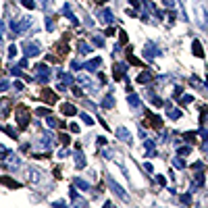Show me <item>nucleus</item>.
<instances>
[{"mask_svg": "<svg viewBox=\"0 0 208 208\" xmlns=\"http://www.w3.org/2000/svg\"><path fill=\"white\" fill-rule=\"evenodd\" d=\"M196 21L200 23L202 29H208V6L206 4H196Z\"/></svg>", "mask_w": 208, "mask_h": 208, "instance_id": "obj_2", "label": "nucleus"}, {"mask_svg": "<svg viewBox=\"0 0 208 208\" xmlns=\"http://www.w3.org/2000/svg\"><path fill=\"white\" fill-rule=\"evenodd\" d=\"M167 115L171 117V119H179V117H181V110H177V108H173L171 104L167 102Z\"/></svg>", "mask_w": 208, "mask_h": 208, "instance_id": "obj_18", "label": "nucleus"}, {"mask_svg": "<svg viewBox=\"0 0 208 208\" xmlns=\"http://www.w3.org/2000/svg\"><path fill=\"white\" fill-rule=\"evenodd\" d=\"M106 181H108V185H110V189L115 192L117 196L121 198V200H125V202H127V200H129V196L125 194V189H123L121 185H117V183H115V179H113V177H106Z\"/></svg>", "mask_w": 208, "mask_h": 208, "instance_id": "obj_4", "label": "nucleus"}, {"mask_svg": "<svg viewBox=\"0 0 208 208\" xmlns=\"http://www.w3.org/2000/svg\"><path fill=\"white\" fill-rule=\"evenodd\" d=\"M42 98H44V100H46L48 104H54V102L58 100V98H56V94H54V92H50V90H44V94H42Z\"/></svg>", "mask_w": 208, "mask_h": 208, "instance_id": "obj_15", "label": "nucleus"}, {"mask_svg": "<svg viewBox=\"0 0 208 208\" xmlns=\"http://www.w3.org/2000/svg\"><path fill=\"white\" fill-rule=\"evenodd\" d=\"M69 129H71V133H79V125H75V123H71Z\"/></svg>", "mask_w": 208, "mask_h": 208, "instance_id": "obj_44", "label": "nucleus"}, {"mask_svg": "<svg viewBox=\"0 0 208 208\" xmlns=\"http://www.w3.org/2000/svg\"><path fill=\"white\" fill-rule=\"evenodd\" d=\"M179 156H187V154H189V152H192V148H189V146H179Z\"/></svg>", "mask_w": 208, "mask_h": 208, "instance_id": "obj_28", "label": "nucleus"}, {"mask_svg": "<svg viewBox=\"0 0 208 208\" xmlns=\"http://www.w3.org/2000/svg\"><path fill=\"white\" fill-rule=\"evenodd\" d=\"M144 171H146V173H152V171H154V169H152V164H150V162H146V164H144Z\"/></svg>", "mask_w": 208, "mask_h": 208, "instance_id": "obj_45", "label": "nucleus"}, {"mask_svg": "<svg viewBox=\"0 0 208 208\" xmlns=\"http://www.w3.org/2000/svg\"><path fill=\"white\" fill-rule=\"evenodd\" d=\"M77 81H79L81 85H85V88H88V90H96V88H94L92 83H90V79H88V77H85V75H79V77H77Z\"/></svg>", "mask_w": 208, "mask_h": 208, "instance_id": "obj_22", "label": "nucleus"}, {"mask_svg": "<svg viewBox=\"0 0 208 208\" xmlns=\"http://www.w3.org/2000/svg\"><path fill=\"white\" fill-rule=\"evenodd\" d=\"M129 104H131V106H133V108H135V110H138V108H142V100H139L138 96H135V94H129Z\"/></svg>", "mask_w": 208, "mask_h": 208, "instance_id": "obj_17", "label": "nucleus"}, {"mask_svg": "<svg viewBox=\"0 0 208 208\" xmlns=\"http://www.w3.org/2000/svg\"><path fill=\"white\" fill-rule=\"evenodd\" d=\"M71 67H73V69H79L81 63H79V60H73V63H71Z\"/></svg>", "mask_w": 208, "mask_h": 208, "instance_id": "obj_49", "label": "nucleus"}, {"mask_svg": "<svg viewBox=\"0 0 208 208\" xmlns=\"http://www.w3.org/2000/svg\"><path fill=\"white\" fill-rule=\"evenodd\" d=\"M23 52H25V56H27V58L38 56V54H40V44H31V42H25V44H23Z\"/></svg>", "mask_w": 208, "mask_h": 208, "instance_id": "obj_6", "label": "nucleus"}, {"mask_svg": "<svg viewBox=\"0 0 208 208\" xmlns=\"http://www.w3.org/2000/svg\"><path fill=\"white\" fill-rule=\"evenodd\" d=\"M46 31H54V21L50 17H46Z\"/></svg>", "mask_w": 208, "mask_h": 208, "instance_id": "obj_31", "label": "nucleus"}, {"mask_svg": "<svg viewBox=\"0 0 208 208\" xmlns=\"http://www.w3.org/2000/svg\"><path fill=\"white\" fill-rule=\"evenodd\" d=\"M73 204H75V206H83V208H85V204H88V202H85L83 198H77V200H73Z\"/></svg>", "mask_w": 208, "mask_h": 208, "instance_id": "obj_40", "label": "nucleus"}, {"mask_svg": "<svg viewBox=\"0 0 208 208\" xmlns=\"http://www.w3.org/2000/svg\"><path fill=\"white\" fill-rule=\"evenodd\" d=\"M60 110H63V115H67V117L77 115V108H75L73 104H69V102H65V104H63V106H60Z\"/></svg>", "mask_w": 208, "mask_h": 208, "instance_id": "obj_12", "label": "nucleus"}, {"mask_svg": "<svg viewBox=\"0 0 208 208\" xmlns=\"http://www.w3.org/2000/svg\"><path fill=\"white\" fill-rule=\"evenodd\" d=\"M40 4L44 6V11H50V6H48V0H40Z\"/></svg>", "mask_w": 208, "mask_h": 208, "instance_id": "obj_48", "label": "nucleus"}, {"mask_svg": "<svg viewBox=\"0 0 208 208\" xmlns=\"http://www.w3.org/2000/svg\"><path fill=\"white\" fill-rule=\"evenodd\" d=\"M15 90H23V83L21 81H15Z\"/></svg>", "mask_w": 208, "mask_h": 208, "instance_id": "obj_50", "label": "nucleus"}, {"mask_svg": "<svg viewBox=\"0 0 208 208\" xmlns=\"http://www.w3.org/2000/svg\"><path fill=\"white\" fill-rule=\"evenodd\" d=\"M77 198H79V196H77V189L73 187V189H71V200H77Z\"/></svg>", "mask_w": 208, "mask_h": 208, "instance_id": "obj_47", "label": "nucleus"}, {"mask_svg": "<svg viewBox=\"0 0 208 208\" xmlns=\"http://www.w3.org/2000/svg\"><path fill=\"white\" fill-rule=\"evenodd\" d=\"M81 121H83V123H85V125H94L92 117H90V115H85V113H81Z\"/></svg>", "mask_w": 208, "mask_h": 208, "instance_id": "obj_29", "label": "nucleus"}, {"mask_svg": "<svg viewBox=\"0 0 208 208\" xmlns=\"http://www.w3.org/2000/svg\"><path fill=\"white\" fill-rule=\"evenodd\" d=\"M106 144V138H98V146H104Z\"/></svg>", "mask_w": 208, "mask_h": 208, "instance_id": "obj_53", "label": "nucleus"}, {"mask_svg": "<svg viewBox=\"0 0 208 208\" xmlns=\"http://www.w3.org/2000/svg\"><path fill=\"white\" fill-rule=\"evenodd\" d=\"M183 139H187V142H196V131H187V133H183Z\"/></svg>", "mask_w": 208, "mask_h": 208, "instance_id": "obj_27", "label": "nucleus"}, {"mask_svg": "<svg viewBox=\"0 0 208 208\" xmlns=\"http://www.w3.org/2000/svg\"><path fill=\"white\" fill-rule=\"evenodd\" d=\"M192 100H194V98H192L189 94H187V96H179V102H181V104H189Z\"/></svg>", "mask_w": 208, "mask_h": 208, "instance_id": "obj_34", "label": "nucleus"}, {"mask_svg": "<svg viewBox=\"0 0 208 208\" xmlns=\"http://www.w3.org/2000/svg\"><path fill=\"white\" fill-rule=\"evenodd\" d=\"M67 154H69V150H60V152H58V156H60V158H65Z\"/></svg>", "mask_w": 208, "mask_h": 208, "instance_id": "obj_52", "label": "nucleus"}, {"mask_svg": "<svg viewBox=\"0 0 208 208\" xmlns=\"http://www.w3.org/2000/svg\"><path fill=\"white\" fill-rule=\"evenodd\" d=\"M73 94H75V96H83V92H81L79 88H73Z\"/></svg>", "mask_w": 208, "mask_h": 208, "instance_id": "obj_51", "label": "nucleus"}, {"mask_svg": "<svg viewBox=\"0 0 208 208\" xmlns=\"http://www.w3.org/2000/svg\"><path fill=\"white\" fill-rule=\"evenodd\" d=\"M98 2H106V0H98Z\"/></svg>", "mask_w": 208, "mask_h": 208, "instance_id": "obj_54", "label": "nucleus"}, {"mask_svg": "<svg viewBox=\"0 0 208 208\" xmlns=\"http://www.w3.org/2000/svg\"><path fill=\"white\" fill-rule=\"evenodd\" d=\"M98 19H100L102 23H113L115 17H113V13L108 11V9H100V11H98Z\"/></svg>", "mask_w": 208, "mask_h": 208, "instance_id": "obj_10", "label": "nucleus"}, {"mask_svg": "<svg viewBox=\"0 0 208 208\" xmlns=\"http://www.w3.org/2000/svg\"><path fill=\"white\" fill-rule=\"evenodd\" d=\"M144 56L150 60V58H154V56H160V50L156 48V44H148V46L144 48Z\"/></svg>", "mask_w": 208, "mask_h": 208, "instance_id": "obj_8", "label": "nucleus"}, {"mask_svg": "<svg viewBox=\"0 0 208 208\" xmlns=\"http://www.w3.org/2000/svg\"><path fill=\"white\" fill-rule=\"evenodd\" d=\"M173 164L177 167V169H183V167H185V160H181V158H175Z\"/></svg>", "mask_w": 208, "mask_h": 208, "instance_id": "obj_38", "label": "nucleus"}, {"mask_svg": "<svg viewBox=\"0 0 208 208\" xmlns=\"http://www.w3.org/2000/svg\"><path fill=\"white\" fill-rule=\"evenodd\" d=\"M4 131H6V133H9L11 138H15V139H17V131H15V129H11V127H6V125H4Z\"/></svg>", "mask_w": 208, "mask_h": 208, "instance_id": "obj_41", "label": "nucleus"}, {"mask_svg": "<svg viewBox=\"0 0 208 208\" xmlns=\"http://www.w3.org/2000/svg\"><path fill=\"white\" fill-rule=\"evenodd\" d=\"M35 115H40V117H48V115H50V110H48V108H38V110H35Z\"/></svg>", "mask_w": 208, "mask_h": 208, "instance_id": "obj_36", "label": "nucleus"}, {"mask_svg": "<svg viewBox=\"0 0 208 208\" xmlns=\"http://www.w3.org/2000/svg\"><path fill=\"white\" fill-rule=\"evenodd\" d=\"M29 27H31V19H29V17H23V19H19V21L13 23V31L21 35V34H25Z\"/></svg>", "mask_w": 208, "mask_h": 208, "instance_id": "obj_3", "label": "nucleus"}, {"mask_svg": "<svg viewBox=\"0 0 208 208\" xmlns=\"http://www.w3.org/2000/svg\"><path fill=\"white\" fill-rule=\"evenodd\" d=\"M192 52H194V56H198V58H204V48H202V44L200 42H194L192 44Z\"/></svg>", "mask_w": 208, "mask_h": 208, "instance_id": "obj_13", "label": "nucleus"}, {"mask_svg": "<svg viewBox=\"0 0 208 208\" xmlns=\"http://www.w3.org/2000/svg\"><path fill=\"white\" fill-rule=\"evenodd\" d=\"M75 167H77V169H81V167H85V158H83L81 154H77V156H75Z\"/></svg>", "mask_w": 208, "mask_h": 208, "instance_id": "obj_26", "label": "nucleus"}, {"mask_svg": "<svg viewBox=\"0 0 208 208\" xmlns=\"http://www.w3.org/2000/svg\"><path fill=\"white\" fill-rule=\"evenodd\" d=\"M63 15H65V17H67V19H69L73 25H79L77 17H75V15H73V11H71V4H65V6H63Z\"/></svg>", "mask_w": 208, "mask_h": 208, "instance_id": "obj_11", "label": "nucleus"}, {"mask_svg": "<svg viewBox=\"0 0 208 208\" xmlns=\"http://www.w3.org/2000/svg\"><path fill=\"white\" fill-rule=\"evenodd\" d=\"M15 115H17V123H19V127L25 129L29 125V119H31V113H29V108L23 106V104H19L17 106V110H15Z\"/></svg>", "mask_w": 208, "mask_h": 208, "instance_id": "obj_1", "label": "nucleus"}, {"mask_svg": "<svg viewBox=\"0 0 208 208\" xmlns=\"http://www.w3.org/2000/svg\"><path fill=\"white\" fill-rule=\"evenodd\" d=\"M75 185H77L79 189H83V192H88V189H90V183H88V181H83V179H75Z\"/></svg>", "mask_w": 208, "mask_h": 208, "instance_id": "obj_24", "label": "nucleus"}, {"mask_svg": "<svg viewBox=\"0 0 208 208\" xmlns=\"http://www.w3.org/2000/svg\"><path fill=\"white\" fill-rule=\"evenodd\" d=\"M29 179H31V181H38V179H40V173L34 171V169H29Z\"/></svg>", "mask_w": 208, "mask_h": 208, "instance_id": "obj_35", "label": "nucleus"}, {"mask_svg": "<svg viewBox=\"0 0 208 208\" xmlns=\"http://www.w3.org/2000/svg\"><path fill=\"white\" fill-rule=\"evenodd\" d=\"M60 144H63V146H69V144H71V139H69L67 133H60Z\"/></svg>", "mask_w": 208, "mask_h": 208, "instance_id": "obj_33", "label": "nucleus"}, {"mask_svg": "<svg viewBox=\"0 0 208 208\" xmlns=\"http://www.w3.org/2000/svg\"><path fill=\"white\" fill-rule=\"evenodd\" d=\"M146 150L154 152V139H146Z\"/></svg>", "mask_w": 208, "mask_h": 208, "instance_id": "obj_37", "label": "nucleus"}, {"mask_svg": "<svg viewBox=\"0 0 208 208\" xmlns=\"http://www.w3.org/2000/svg\"><path fill=\"white\" fill-rule=\"evenodd\" d=\"M94 46L102 48V46H104V38H100V35H96V38H94Z\"/></svg>", "mask_w": 208, "mask_h": 208, "instance_id": "obj_32", "label": "nucleus"}, {"mask_svg": "<svg viewBox=\"0 0 208 208\" xmlns=\"http://www.w3.org/2000/svg\"><path fill=\"white\" fill-rule=\"evenodd\" d=\"M19 2L23 4L25 9H35V2H34V0H19Z\"/></svg>", "mask_w": 208, "mask_h": 208, "instance_id": "obj_30", "label": "nucleus"}, {"mask_svg": "<svg viewBox=\"0 0 208 208\" xmlns=\"http://www.w3.org/2000/svg\"><path fill=\"white\" fill-rule=\"evenodd\" d=\"M17 56V46H11L9 48V58H15Z\"/></svg>", "mask_w": 208, "mask_h": 208, "instance_id": "obj_42", "label": "nucleus"}, {"mask_svg": "<svg viewBox=\"0 0 208 208\" xmlns=\"http://www.w3.org/2000/svg\"><path fill=\"white\" fill-rule=\"evenodd\" d=\"M156 181H158V183H160V185H167V179H164L162 175H158V177H156Z\"/></svg>", "mask_w": 208, "mask_h": 208, "instance_id": "obj_46", "label": "nucleus"}, {"mask_svg": "<svg viewBox=\"0 0 208 208\" xmlns=\"http://www.w3.org/2000/svg\"><path fill=\"white\" fill-rule=\"evenodd\" d=\"M152 77H154L152 71H144V73L138 77V83H148V81H152Z\"/></svg>", "mask_w": 208, "mask_h": 208, "instance_id": "obj_20", "label": "nucleus"}, {"mask_svg": "<svg viewBox=\"0 0 208 208\" xmlns=\"http://www.w3.org/2000/svg\"><path fill=\"white\" fill-rule=\"evenodd\" d=\"M79 52L81 54H88V52H90V50H92V48H90V44H85V42H79Z\"/></svg>", "mask_w": 208, "mask_h": 208, "instance_id": "obj_25", "label": "nucleus"}, {"mask_svg": "<svg viewBox=\"0 0 208 208\" xmlns=\"http://www.w3.org/2000/svg\"><path fill=\"white\" fill-rule=\"evenodd\" d=\"M58 75H60V79H63V83H67V85H73V77H71L69 73H63V71H60Z\"/></svg>", "mask_w": 208, "mask_h": 208, "instance_id": "obj_23", "label": "nucleus"}, {"mask_svg": "<svg viewBox=\"0 0 208 208\" xmlns=\"http://www.w3.org/2000/svg\"><path fill=\"white\" fill-rule=\"evenodd\" d=\"M69 54V44H67V40H63V42H58L56 48H54V56L58 60H63V56H67Z\"/></svg>", "mask_w": 208, "mask_h": 208, "instance_id": "obj_5", "label": "nucleus"}, {"mask_svg": "<svg viewBox=\"0 0 208 208\" xmlns=\"http://www.w3.org/2000/svg\"><path fill=\"white\" fill-rule=\"evenodd\" d=\"M100 67V58H94V60H88L85 65H83V69L85 71H96Z\"/></svg>", "mask_w": 208, "mask_h": 208, "instance_id": "obj_16", "label": "nucleus"}, {"mask_svg": "<svg viewBox=\"0 0 208 208\" xmlns=\"http://www.w3.org/2000/svg\"><path fill=\"white\" fill-rule=\"evenodd\" d=\"M119 40H121V44L125 46V44H127V34H125V31H119Z\"/></svg>", "mask_w": 208, "mask_h": 208, "instance_id": "obj_39", "label": "nucleus"}, {"mask_svg": "<svg viewBox=\"0 0 208 208\" xmlns=\"http://www.w3.org/2000/svg\"><path fill=\"white\" fill-rule=\"evenodd\" d=\"M148 123H152V127L154 129H160L162 127V119L156 115H152V113H148Z\"/></svg>", "mask_w": 208, "mask_h": 208, "instance_id": "obj_14", "label": "nucleus"}, {"mask_svg": "<svg viewBox=\"0 0 208 208\" xmlns=\"http://www.w3.org/2000/svg\"><path fill=\"white\" fill-rule=\"evenodd\" d=\"M0 181H2V185H9V187H15V189H17V187H21V183H19V181H13L11 177H6V175H4Z\"/></svg>", "mask_w": 208, "mask_h": 208, "instance_id": "obj_19", "label": "nucleus"}, {"mask_svg": "<svg viewBox=\"0 0 208 208\" xmlns=\"http://www.w3.org/2000/svg\"><path fill=\"white\" fill-rule=\"evenodd\" d=\"M100 106H102V108H113V106H115V98H113L110 94H108V96H104V100H102Z\"/></svg>", "mask_w": 208, "mask_h": 208, "instance_id": "obj_21", "label": "nucleus"}, {"mask_svg": "<svg viewBox=\"0 0 208 208\" xmlns=\"http://www.w3.org/2000/svg\"><path fill=\"white\" fill-rule=\"evenodd\" d=\"M113 73H115V79H123L125 77V73H127V65L125 63H115V67H113Z\"/></svg>", "mask_w": 208, "mask_h": 208, "instance_id": "obj_7", "label": "nucleus"}, {"mask_svg": "<svg viewBox=\"0 0 208 208\" xmlns=\"http://www.w3.org/2000/svg\"><path fill=\"white\" fill-rule=\"evenodd\" d=\"M181 202H183V204H192V196H189V194L181 196Z\"/></svg>", "mask_w": 208, "mask_h": 208, "instance_id": "obj_43", "label": "nucleus"}, {"mask_svg": "<svg viewBox=\"0 0 208 208\" xmlns=\"http://www.w3.org/2000/svg\"><path fill=\"white\" fill-rule=\"evenodd\" d=\"M115 133H117V138H119V139H123V142H127V144H131V139H133L127 127H117Z\"/></svg>", "mask_w": 208, "mask_h": 208, "instance_id": "obj_9", "label": "nucleus"}]
</instances>
